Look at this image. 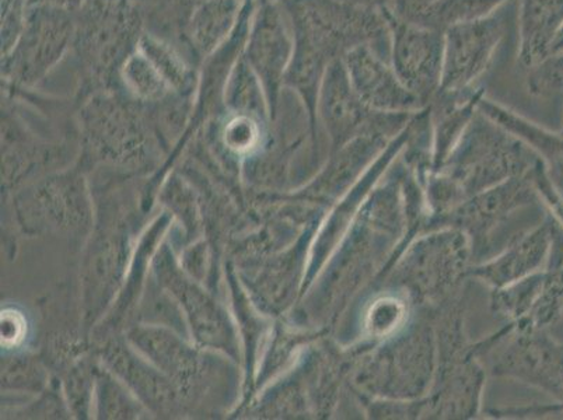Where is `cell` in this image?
Masks as SVG:
<instances>
[{
    "label": "cell",
    "mask_w": 563,
    "mask_h": 420,
    "mask_svg": "<svg viewBox=\"0 0 563 420\" xmlns=\"http://www.w3.org/2000/svg\"><path fill=\"white\" fill-rule=\"evenodd\" d=\"M294 34V55L285 87L296 91L316 126L319 97L327 71L362 45L388 38L387 24L377 10L342 0H278Z\"/></svg>",
    "instance_id": "obj_1"
},
{
    "label": "cell",
    "mask_w": 563,
    "mask_h": 420,
    "mask_svg": "<svg viewBox=\"0 0 563 420\" xmlns=\"http://www.w3.org/2000/svg\"><path fill=\"white\" fill-rule=\"evenodd\" d=\"M74 49L81 93L118 89L120 70L146 32L136 0H84L75 13Z\"/></svg>",
    "instance_id": "obj_2"
},
{
    "label": "cell",
    "mask_w": 563,
    "mask_h": 420,
    "mask_svg": "<svg viewBox=\"0 0 563 420\" xmlns=\"http://www.w3.org/2000/svg\"><path fill=\"white\" fill-rule=\"evenodd\" d=\"M76 29L69 10L27 8L19 37L2 55V78L13 87H32L49 74L71 49Z\"/></svg>",
    "instance_id": "obj_3"
},
{
    "label": "cell",
    "mask_w": 563,
    "mask_h": 420,
    "mask_svg": "<svg viewBox=\"0 0 563 420\" xmlns=\"http://www.w3.org/2000/svg\"><path fill=\"white\" fill-rule=\"evenodd\" d=\"M390 41L391 66L399 80L429 106L442 84L444 33L382 10Z\"/></svg>",
    "instance_id": "obj_4"
},
{
    "label": "cell",
    "mask_w": 563,
    "mask_h": 420,
    "mask_svg": "<svg viewBox=\"0 0 563 420\" xmlns=\"http://www.w3.org/2000/svg\"><path fill=\"white\" fill-rule=\"evenodd\" d=\"M319 111L334 143V151L371 133L396 136L412 120L411 114L368 109L353 91L342 60H336L327 71L320 90Z\"/></svg>",
    "instance_id": "obj_5"
},
{
    "label": "cell",
    "mask_w": 563,
    "mask_h": 420,
    "mask_svg": "<svg viewBox=\"0 0 563 420\" xmlns=\"http://www.w3.org/2000/svg\"><path fill=\"white\" fill-rule=\"evenodd\" d=\"M257 3L243 55L263 85L269 110L275 112L294 55V34L279 2Z\"/></svg>",
    "instance_id": "obj_6"
},
{
    "label": "cell",
    "mask_w": 563,
    "mask_h": 420,
    "mask_svg": "<svg viewBox=\"0 0 563 420\" xmlns=\"http://www.w3.org/2000/svg\"><path fill=\"white\" fill-rule=\"evenodd\" d=\"M506 34L499 14L455 25L444 33V60L439 91L455 93L475 87L489 69Z\"/></svg>",
    "instance_id": "obj_7"
},
{
    "label": "cell",
    "mask_w": 563,
    "mask_h": 420,
    "mask_svg": "<svg viewBox=\"0 0 563 420\" xmlns=\"http://www.w3.org/2000/svg\"><path fill=\"white\" fill-rule=\"evenodd\" d=\"M342 63L353 91L368 109L390 114H417L418 111L428 109L399 80L396 70L376 53L373 45L352 49Z\"/></svg>",
    "instance_id": "obj_8"
},
{
    "label": "cell",
    "mask_w": 563,
    "mask_h": 420,
    "mask_svg": "<svg viewBox=\"0 0 563 420\" xmlns=\"http://www.w3.org/2000/svg\"><path fill=\"white\" fill-rule=\"evenodd\" d=\"M245 0H202L184 27L183 43L203 63L232 37L242 19Z\"/></svg>",
    "instance_id": "obj_9"
},
{
    "label": "cell",
    "mask_w": 563,
    "mask_h": 420,
    "mask_svg": "<svg viewBox=\"0 0 563 420\" xmlns=\"http://www.w3.org/2000/svg\"><path fill=\"white\" fill-rule=\"evenodd\" d=\"M563 25V0H520L519 63L530 70L548 58Z\"/></svg>",
    "instance_id": "obj_10"
},
{
    "label": "cell",
    "mask_w": 563,
    "mask_h": 420,
    "mask_svg": "<svg viewBox=\"0 0 563 420\" xmlns=\"http://www.w3.org/2000/svg\"><path fill=\"white\" fill-rule=\"evenodd\" d=\"M137 49L145 54L174 95L189 99L199 86V71L172 41L145 32Z\"/></svg>",
    "instance_id": "obj_11"
},
{
    "label": "cell",
    "mask_w": 563,
    "mask_h": 420,
    "mask_svg": "<svg viewBox=\"0 0 563 420\" xmlns=\"http://www.w3.org/2000/svg\"><path fill=\"white\" fill-rule=\"evenodd\" d=\"M478 110L481 114L488 117L490 121L505 128L506 131L514 133L527 145L534 147L542 156L551 163L552 168L563 178V136L554 135V133L541 130V128L532 124L515 114L514 111L505 109L493 100L483 97L479 101Z\"/></svg>",
    "instance_id": "obj_12"
},
{
    "label": "cell",
    "mask_w": 563,
    "mask_h": 420,
    "mask_svg": "<svg viewBox=\"0 0 563 420\" xmlns=\"http://www.w3.org/2000/svg\"><path fill=\"white\" fill-rule=\"evenodd\" d=\"M508 2L509 0H433L402 19L446 33L455 25L493 16Z\"/></svg>",
    "instance_id": "obj_13"
},
{
    "label": "cell",
    "mask_w": 563,
    "mask_h": 420,
    "mask_svg": "<svg viewBox=\"0 0 563 420\" xmlns=\"http://www.w3.org/2000/svg\"><path fill=\"white\" fill-rule=\"evenodd\" d=\"M120 87L132 99L143 102H161L177 96L140 49H136L122 65Z\"/></svg>",
    "instance_id": "obj_14"
},
{
    "label": "cell",
    "mask_w": 563,
    "mask_h": 420,
    "mask_svg": "<svg viewBox=\"0 0 563 420\" xmlns=\"http://www.w3.org/2000/svg\"><path fill=\"white\" fill-rule=\"evenodd\" d=\"M223 96L227 106L232 107L238 114H260V111H264L268 107L263 85L247 59L244 58L243 53L230 70Z\"/></svg>",
    "instance_id": "obj_15"
},
{
    "label": "cell",
    "mask_w": 563,
    "mask_h": 420,
    "mask_svg": "<svg viewBox=\"0 0 563 420\" xmlns=\"http://www.w3.org/2000/svg\"><path fill=\"white\" fill-rule=\"evenodd\" d=\"M550 235L545 230H539L532 237L521 243L519 247L510 251L505 258L496 261L495 264L486 266L483 276L495 285H505L508 281L520 278L521 275L536 268L544 258Z\"/></svg>",
    "instance_id": "obj_16"
},
{
    "label": "cell",
    "mask_w": 563,
    "mask_h": 420,
    "mask_svg": "<svg viewBox=\"0 0 563 420\" xmlns=\"http://www.w3.org/2000/svg\"><path fill=\"white\" fill-rule=\"evenodd\" d=\"M527 89L537 97L552 96L563 91V51L548 56L529 70Z\"/></svg>",
    "instance_id": "obj_17"
},
{
    "label": "cell",
    "mask_w": 563,
    "mask_h": 420,
    "mask_svg": "<svg viewBox=\"0 0 563 420\" xmlns=\"http://www.w3.org/2000/svg\"><path fill=\"white\" fill-rule=\"evenodd\" d=\"M136 2L141 8L151 4L156 10L152 18L158 19V22L162 20L165 22L163 29H170L183 37L189 16L202 0H136Z\"/></svg>",
    "instance_id": "obj_18"
},
{
    "label": "cell",
    "mask_w": 563,
    "mask_h": 420,
    "mask_svg": "<svg viewBox=\"0 0 563 420\" xmlns=\"http://www.w3.org/2000/svg\"><path fill=\"white\" fill-rule=\"evenodd\" d=\"M404 307L399 301L384 299L377 301L372 307L368 314V328L375 335H384L386 332L394 330L399 321L402 320Z\"/></svg>",
    "instance_id": "obj_19"
},
{
    "label": "cell",
    "mask_w": 563,
    "mask_h": 420,
    "mask_svg": "<svg viewBox=\"0 0 563 420\" xmlns=\"http://www.w3.org/2000/svg\"><path fill=\"white\" fill-rule=\"evenodd\" d=\"M84 0H27V8L32 7H49L69 10V12H78Z\"/></svg>",
    "instance_id": "obj_20"
},
{
    "label": "cell",
    "mask_w": 563,
    "mask_h": 420,
    "mask_svg": "<svg viewBox=\"0 0 563 420\" xmlns=\"http://www.w3.org/2000/svg\"><path fill=\"white\" fill-rule=\"evenodd\" d=\"M431 2H433V0H396L391 9L399 18H407L409 14L413 13L415 10L421 9L424 4Z\"/></svg>",
    "instance_id": "obj_21"
},
{
    "label": "cell",
    "mask_w": 563,
    "mask_h": 420,
    "mask_svg": "<svg viewBox=\"0 0 563 420\" xmlns=\"http://www.w3.org/2000/svg\"><path fill=\"white\" fill-rule=\"evenodd\" d=\"M342 2L353 4V7L372 9L377 10V12H382L384 9L393 8L394 3H396V0H342Z\"/></svg>",
    "instance_id": "obj_22"
},
{
    "label": "cell",
    "mask_w": 563,
    "mask_h": 420,
    "mask_svg": "<svg viewBox=\"0 0 563 420\" xmlns=\"http://www.w3.org/2000/svg\"><path fill=\"white\" fill-rule=\"evenodd\" d=\"M561 51H563V25L560 30V33L556 34L554 43H552L550 55L561 53Z\"/></svg>",
    "instance_id": "obj_23"
},
{
    "label": "cell",
    "mask_w": 563,
    "mask_h": 420,
    "mask_svg": "<svg viewBox=\"0 0 563 420\" xmlns=\"http://www.w3.org/2000/svg\"><path fill=\"white\" fill-rule=\"evenodd\" d=\"M257 2H278V0H257Z\"/></svg>",
    "instance_id": "obj_24"
},
{
    "label": "cell",
    "mask_w": 563,
    "mask_h": 420,
    "mask_svg": "<svg viewBox=\"0 0 563 420\" xmlns=\"http://www.w3.org/2000/svg\"><path fill=\"white\" fill-rule=\"evenodd\" d=\"M561 135L563 136V128H562V132H561Z\"/></svg>",
    "instance_id": "obj_25"
}]
</instances>
